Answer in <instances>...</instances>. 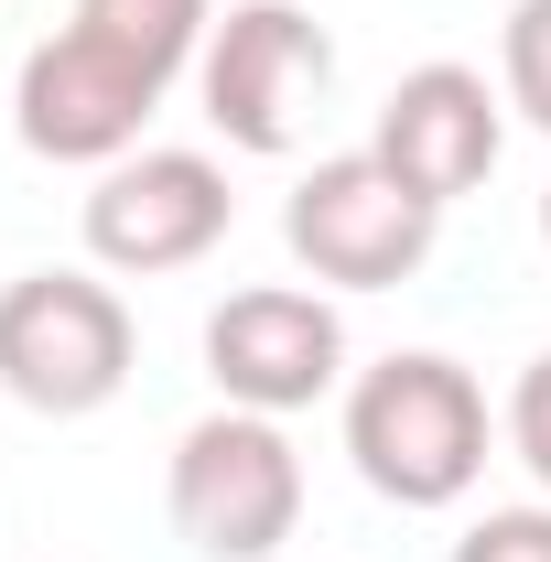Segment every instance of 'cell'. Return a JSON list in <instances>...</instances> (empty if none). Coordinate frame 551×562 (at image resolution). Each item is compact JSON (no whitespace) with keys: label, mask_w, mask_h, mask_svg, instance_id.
<instances>
[{"label":"cell","mask_w":551,"mask_h":562,"mask_svg":"<svg viewBox=\"0 0 551 562\" xmlns=\"http://www.w3.org/2000/svg\"><path fill=\"white\" fill-rule=\"evenodd\" d=\"M346 454L357 476L401 508H454L486 476V390L454 357H379L357 390H346Z\"/></svg>","instance_id":"1"},{"label":"cell","mask_w":551,"mask_h":562,"mask_svg":"<svg viewBox=\"0 0 551 562\" xmlns=\"http://www.w3.org/2000/svg\"><path fill=\"white\" fill-rule=\"evenodd\" d=\"M131 303L109 292V281L87 271H22L0 281V390L22 401V412H98V401H120V379H131Z\"/></svg>","instance_id":"2"},{"label":"cell","mask_w":551,"mask_h":562,"mask_svg":"<svg viewBox=\"0 0 551 562\" xmlns=\"http://www.w3.org/2000/svg\"><path fill=\"white\" fill-rule=\"evenodd\" d=\"M303 519V465L281 443L271 412H206L184 443H173V530L206 562H260L292 541Z\"/></svg>","instance_id":"3"},{"label":"cell","mask_w":551,"mask_h":562,"mask_svg":"<svg viewBox=\"0 0 551 562\" xmlns=\"http://www.w3.org/2000/svg\"><path fill=\"white\" fill-rule=\"evenodd\" d=\"M432 227L443 206L412 195L379 151H336V162H314L303 184H292V206H281V238H292V260L314 281H346V292H390V281H412L432 260Z\"/></svg>","instance_id":"4"},{"label":"cell","mask_w":551,"mask_h":562,"mask_svg":"<svg viewBox=\"0 0 551 562\" xmlns=\"http://www.w3.org/2000/svg\"><path fill=\"white\" fill-rule=\"evenodd\" d=\"M336 87V44L303 0H238L206 44V120L238 151H292Z\"/></svg>","instance_id":"5"},{"label":"cell","mask_w":551,"mask_h":562,"mask_svg":"<svg viewBox=\"0 0 551 562\" xmlns=\"http://www.w3.org/2000/svg\"><path fill=\"white\" fill-rule=\"evenodd\" d=\"M162 109V76L131 66L120 44H98V33H44L22 76H11V120L22 140L44 151V162H120L140 140V120Z\"/></svg>","instance_id":"6"},{"label":"cell","mask_w":551,"mask_h":562,"mask_svg":"<svg viewBox=\"0 0 551 562\" xmlns=\"http://www.w3.org/2000/svg\"><path fill=\"white\" fill-rule=\"evenodd\" d=\"M206 368L216 390L238 401V412H303V401H325L346 368V325L325 292H292V281H249V292H227L206 314Z\"/></svg>","instance_id":"7"},{"label":"cell","mask_w":551,"mask_h":562,"mask_svg":"<svg viewBox=\"0 0 551 562\" xmlns=\"http://www.w3.org/2000/svg\"><path fill=\"white\" fill-rule=\"evenodd\" d=\"M216 238H227V173L206 151H120L98 173V195H87V249L131 281L184 271Z\"/></svg>","instance_id":"8"},{"label":"cell","mask_w":551,"mask_h":562,"mask_svg":"<svg viewBox=\"0 0 551 562\" xmlns=\"http://www.w3.org/2000/svg\"><path fill=\"white\" fill-rule=\"evenodd\" d=\"M497 98H486L476 66H412L401 87H390V109H379V162L412 184V195H432V206H454V195H476L486 173H497Z\"/></svg>","instance_id":"9"},{"label":"cell","mask_w":551,"mask_h":562,"mask_svg":"<svg viewBox=\"0 0 551 562\" xmlns=\"http://www.w3.org/2000/svg\"><path fill=\"white\" fill-rule=\"evenodd\" d=\"M76 33L120 44L131 66H151L162 87H173V66H184L195 33H206V0H76Z\"/></svg>","instance_id":"10"},{"label":"cell","mask_w":551,"mask_h":562,"mask_svg":"<svg viewBox=\"0 0 551 562\" xmlns=\"http://www.w3.org/2000/svg\"><path fill=\"white\" fill-rule=\"evenodd\" d=\"M508 109L551 131V0H519L508 11Z\"/></svg>","instance_id":"11"},{"label":"cell","mask_w":551,"mask_h":562,"mask_svg":"<svg viewBox=\"0 0 551 562\" xmlns=\"http://www.w3.org/2000/svg\"><path fill=\"white\" fill-rule=\"evenodd\" d=\"M454 562H551V508H486L454 541Z\"/></svg>","instance_id":"12"},{"label":"cell","mask_w":551,"mask_h":562,"mask_svg":"<svg viewBox=\"0 0 551 562\" xmlns=\"http://www.w3.org/2000/svg\"><path fill=\"white\" fill-rule=\"evenodd\" d=\"M508 443H519V465L551 487V357H530L519 390H508Z\"/></svg>","instance_id":"13"},{"label":"cell","mask_w":551,"mask_h":562,"mask_svg":"<svg viewBox=\"0 0 551 562\" xmlns=\"http://www.w3.org/2000/svg\"><path fill=\"white\" fill-rule=\"evenodd\" d=\"M541 238H551V184H541Z\"/></svg>","instance_id":"14"}]
</instances>
